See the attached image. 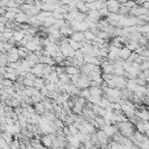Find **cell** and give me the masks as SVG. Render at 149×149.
Returning a JSON list of instances; mask_svg holds the SVG:
<instances>
[{
  "mask_svg": "<svg viewBox=\"0 0 149 149\" xmlns=\"http://www.w3.org/2000/svg\"><path fill=\"white\" fill-rule=\"evenodd\" d=\"M116 127H118V130L122 134V135H125V136H127V137H129V136H132L134 133H135V130H136V127H135V123H133L132 121H123V122H119V123H116Z\"/></svg>",
  "mask_w": 149,
  "mask_h": 149,
  "instance_id": "6da1fadb",
  "label": "cell"
},
{
  "mask_svg": "<svg viewBox=\"0 0 149 149\" xmlns=\"http://www.w3.org/2000/svg\"><path fill=\"white\" fill-rule=\"evenodd\" d=\"M101 17H102V15L100 14V12L98 9H91V10H88L87 12V16H86L87 20H91V21H94V22L100 21Z\"/></svg>",
  "mask_w": 149,
  "mask_h": 149,
  "instance_id": "7a4b0ae2",
  "label": "cell"
},
{
  "mask_svg": "<svg viewBox=\"0 0 149 149\" xmlns=\"http://www.w3.org/2000/svg\"><path fill=\"white\" fill-rule=\"evenodd\" d=\"M121 7V3L118 0H107V8L109 13H118Z\"/></svg>",
  "mask_w": 149,
  "mask_h": 149,
  "instance_id": "3957f363",
  "label": "cell"
},
{
  "mask_svg": "<svg viewBox=\"0 0 149 149\" xmlns=\"http://www.w3.org/2000/svg\"><path fill=\"white\" fill-rule=\"evenodd\" d=\"M29 19L30 16L24 13V12H20L19 14H16V17H15V22L17 24H21V23H28L29 22Z\"/></svg>",
  "mask_w": 149,
  "mask_h": 149,
  "instance_id": "277c9868",
  "label": "cell"
},
{
  "mask_svg": "<svg viewBox=\"0 0 149 149\" xmlns=\"http://www.w3.org/2000/svg\"><path fill=\"white\" fill-rule=\"evenodd\" d=\"M135 115H136L140 120H142V121H149V108H148V109L142 108V109H140V111L136 109Z\"/></svg>",
  "mask_w": 149,
  "mask_h": 149,
  "instance_id": "5b68a950",
  "label": "cell"
},
{
  "mask_svg": "<svg viewBox=\"0 0 149 149\" xmlns=\"http://www.w3.org/2000/svg\"><path fill=\"white\" fill-rule=\"evenodd\" d=\"M101 129H102V130H105V133H106L109 137H112L116 132H119V130H118L116 125H105Z\"/></svg>",
  "mask_w": 149,
  "mask_h": 149,
  "instance_id": "8992f818",
  "label": "cell"
},
{
  "mask_svg": "<svg viewBox=\"0 0 149 149\" xmlns=\"http://www.w3.org/2000/svg\"><path fill=\"white\" fill-rule=\"evenodd\" d=\"M130 54H132V50L128 49L126 45H123V47H121V49H120V51H119V57L122 58V59H125V61H127V59L129 58Z\"/></svg>",
  "mask_w": 149,
  "mask_h": 149,
  "instance_id": "52a82bcc",
  "label": "cell"
},
{
  "mask_svg": "<svg viewBox=\"0 0 149 149\" xmlns=\"http://www.w3.org/2000/svg\"><path fill=\"white\" fill-rule=\"evenodd\" d=\"M43 70H44V64H43V63H37L35 66L31 68V72H33L34 74H36L37 77H42Z\"/></svg>",
  "mask_w": 149,
  "mask_h": 149,
  "instance_id": "ba28073f",
  "label": "cell"
},
{
  "mask_svg": "<svg viewBox=\"0 0 149 149\" xmlns=\"http://www.w3.org/2000/svg\"><path fill=\"white\" fill-rule=\"evenodd\" d=\"M41 142L43 143L44 147H48V148L52 147V139H51V136H50L49 134H43V135H41Z\"/></svg>",
  "mask_w": 149,
  "mask_h": 149,
  "instance_id": "9c48e42d",
  "label": "cell"
},
{
  "mask_svg": "<svg viewBox=\"0 0 149 149\" xmlns=\"http://www.w3.org/2000/svg\"><path fill=\"white\" fill-rule=\"evenodd\" d=\"M70 38H72L74 41H78V42H85L86 41L84 31H73V34L70 36Z\"/></svg>",
  "mask_w": 149,
  "mask_h": 149,
  "instance_id": "30bf717a",
  "label": "cell"
},
{
  "mask_svg": "<svg viewBox=\"0 0 149 149\" xmlns=\"http://www.w3.org/2000/svg\"><path fill=\"white\" fill-rule=\"evenodd\" d=\"M65 72L68 74H70V76H72V74H79L80 73V69L78 66H76V65H68L65 68Z\"/></svg>",
  "mask_w": 149,
  "mask_h": 149,
  "instance_id": "8fae6325",
  "label": "cell"
},
{
  "mask_svg": "<svg viewBox=\"0 0 149 149\" xmlns=\"http://www.w3.org/2000/svg\"><path fill=\"white\" fill-rule=\"evenodd\" d=\"M126 87H127L128 90H130L132 92H135V91L137 90V87H139V84L136 83L135 78H134V79L130 78V79L127 80V85H126Z\"/></svg>",
  "mask_w": 149,
  "mask_h": 149,
  "instance_id": "7c38bea8",
  "label": "cell"
},
{
  "mask_svg": "<svg viewBox=\"0 0 149 149\" xmlns=\"http://www.w3.org/2000/svg\"><path fill=\"white\" fill-rule=\"evenodd\" d=\"M90 92H91V95L101 97L104 94V90L101 88V86H90Z\"/></svg>",
  "mask_w": 149,
  "mask_h": 149,
  "instance_id": "4fadbf2b",
  "label": "cell"
},
{
  "mask_svg": "<svg viewBox=\"0 0 149 149\" xmlns=\"http://www.w3.org/2000/svg\"><path fill=\"white\" fill-rule=\"evenodd\" d=\"M77 9L79 10V12H83V13H87L90 9L87 8V6H86V2L85 1H83V0H79L78 2H77Z\"/></svg>",
  "mask_w": 149,
  "mask_h": 149,
  "instance_id": "5bb4252c",
  "label": "cell"
},
{
  "mask_svg": "<svg viewBox=\"0 0 149 149\" xmlns=\"http://www.w3.org/2000/svg\"><path fill=\"white\" fill-rule=\"evenodd\" d=\"M34 106H35V109H36V113H38V114H43L47 109H45V107H44V105H43V101H38V102H35L34 104Z\"/></svg>",
  "mask_w": 149,
  "mask_h": 149,
  "instance_id": "9a60e30c",
  "label": "cell"
},
{
  "mask_svg": "<svg viewBox=\"0 0 149 149\" xmlns=\"http://www.w3.org/2000/svg\"><path fill=\"white\" fill-rule=\"evenodd\" d=\"M69 44H70L74 50H79V49H81V47H83V42L74 41V40H72V38H70V37H69Z\"/></svg>",
  "mask_w": 149,
  "mask_h": 149,
  "instance_id": "2e32d148",
  "label": "cell"
},
{
  "mask_svg": "<svg viewBox=\"0 0 149 149\" xmlns=\"http://www.w3.org/2000/svg\"><path fill=\"white\" fill-rule=\"evenodd\" d=\"M7 58H8V63L19 62L21 59V57L19 56V54H12V52H7Z\"/></svg>",
  "mask_w": 149,
  "mask_h": 149,
  "instance_id": "e0dca14e",
  "label": "cell"
},
{
  "mask_svg": "<svg viewBox=\"0 0 149 149\" xmlns=\"http://www.w3.org/2000/svg\"><path fill=\"white\" fill-rule=\"evenodd\" d=\"M84 35H85V38L87 40V41H94V38H95V34L92 31V30H90V29H87V30H85L84 31Z\"/></svg>",
  "mask_w": 149,
  "mask_h": 149,
  "instance_id": "ac0fdd59",
  "label": "cell"
},
{
  "mask_svg": "<svg viewBox=\"0 0 149 149\" xmlns=\"http://www.w3.org/2000/svg\"><path fill=\"white\" fill-rule=\"evenodd\" d=\"M1 84H2L5 87H12V86H14V80L2 77V78H1Z\"/></svg>",
  "mask_w": 149,
  "mask_h": 149,
  "instance_id": "d6986e66",
  "label": "cell"
},
{
  "mask_svg": "<svg viewBox=\"0 0 149 149\" xmlns=\"http://www.w3.org/2000/svg\"><path fill=\"white\" fill-rule=\"evenodd\" d=\"M56 23V19L54 17V15H51V16H49V17H47L45 19V21L43 22V24L44 26H47V27H51L52 24H55Z\"/></svg>",
  "mask_w": 149,
  "mask_h": 149,
  "instance_id": "ffe728a7",
  "label": "cell"
},
{
  "mask_svg": "<svg viewBox=\"0 0 149 149\" xmlns=\"http://www.w3.org/2000/svg\"><path fill=\"white\" fill-rule=\"evenodd\" d=\"M48 80H50V81H52V83H57V81H59V77H58V73H57L56 71H52V72L49 74V77H48Z\"/></svg>",
  "mask_w": 149,
  "mask_h": 149,
  "instance_id": "44dd1931",
  "label": "cell"
},
{
  "mask_svg": "<svg viewBox=\"0 0 149 149\" xmlns=\"http://www.w3.org/2000/svg\"><path fill=\"white\" fill-rule=\"evenodd\" d=\"M79 95H80V97H83V98H85V99H88V98H90V95H91V92H90V87L80 90V92H79Z\"/></svg>",
  "mask_w": 149,
  "mask_h": 149,
  "instance_id": "7402d4cb",
  "label": "cell"
},
{
  "mask_svg": "<svg viewBox=\"0 0 149 149\" xmlns=\"http://www.w3.org/2000/svg\"><path fill=\"white\" fill-rule=\"evenodd\" d=\"M0 149H10L9 143L2 136H0Z\"/></svg>",
  "mask_w": 149,
  "mask_h": 149,
  "instance_id": "603a6c76",
  "label": "cell"
},
{
  "mask_svg": "<svg viewBox=\"0 0 149 149\" xmlns=\"http://www.w3.org/2000/svg\"><path fill=\"white\" fill-rule=\"evenodd\" d=\"M129 10H130V8L129 7H127V6H125V5H121V7H120V9H119V14H121V15H128L129 14Z\"/></svg>",
  "mask_w": 149,
  "mask_h": 149,
  "instance_id": "cb8c5ba5",
  "label": "cell"
},
{
  "mask_svg": "<svg viewBox=\"0 0 149 149\" xmlns=\"http://www.w3.org/2000/svg\"><path fill=\"white\" fill-rule=\"evenodd\" d=\"M125 72H126V70L123 69V66H116V68H114V74H116V76H125Z\"/></svg>",
  "mask_w": 149,
  "mask_h": 149,
  "instance_id": "d4e9b609",
  "label": "cell"
},
{
  "mask_svg": "<svg viewBox=\"0 0 149 149\" xmlns=\"http://www.w3.org/2000/svg\"><path fill=\"white\" fill-rule=\"evenodd\" d=\"M69 129H70V135H77V134L79 133V128H78L74 123L70 125V126H69Z\"/></svg>",
  "mask_w": 149,
  "mask_h": 149,
  "instance_id": "484cf974",
  "label": "cell"
},
{
  "mask_svg": "<svg viewBox=\"0 0 149 149\" xmlns=\"http://www.w3.org/2000/svg\"><path fill=\"white\" fill-rule=\"evenodd\" d=\"M139 43H140V45H144V47H147V45L149 44V40H148V38H147V36L143 34V35L140 37Z\"/></svg>",
  "mask_w": 149,
  "mask_h": 149,
  "instance_id": "4316f807",
  "label": "cell"
},
{
  "mask_svg": "<svg viewBox=\"0 0 149 149\" xmlns=\"http://www.w3.org/2000/svg\"><path fill=\"white\" fill-rule=\"evenodd\" d=\"M23 84L26 85V87H31V86H34L35 80H33V79H30V78L24 77V79H23Z\"/></svg>",
  "mask_w": 149,
  "mask_h": 149,
  "instance_id": "83f0119b",
  "label": "cell"
},
{
  "mask_svg": "<svg viewBox=\"0 0 149 149\" xmlns=\"http://www.w3.org/2000/svg\"><path fill=\"white\" fill-rule=\"evenodd\" d=\"M15 1H16V2H17V3H19V6H20V5H22V3H24V2H26V0H15Z\"/></svg>",
  "mask_w": 149,
  "mask_h": 149,
  "instance_id": "f1b7e54d",
  "label": "cell"
},
{
  "mask_svg": "<svg viewBox=\"0 0 149 149\" xmlns=\"http://www.w3.org/2000/svg\"><path fill=\"white\" fill-rule=\"evenodd\" d=\"M118 1H119V2L121 3V5H125V3H126V2L128 1V0H118Z\"/></svg>",
  "mask_w": 149,
  "mask_h": 149,
  "instance_id": "f546056e",
  "label": "cell"
}]
</instances>
